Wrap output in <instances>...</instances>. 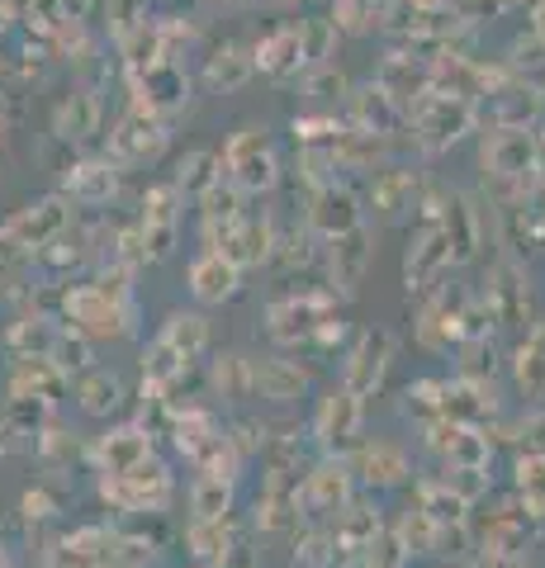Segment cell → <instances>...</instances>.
<instances>
[{"mask_svg": "<svg viewBox=\"0 0 545 568\" xmlns=\"http://www.w3.org/2000/svg\"><path fill=\"white\" fill-rule=\"evenodd\" d=\"M58 493L52 488H29L24 497H20V526L24 530H43L52 517H58Z\"/></svg>", "mask_w": 545, "mask_h": 568, "instance_id": "cell-50", "label": "cell"}, {"mask_svg": "<svg viewBox=\"0 0 545 568\" xmlns=\"http://www.w3.org/2000/svg\"><path fill=\"white\" fill-rule=\"evenodd\" d=\"M365 265H371V233H365V227L332 237L327 242V290L337 298H356Z\"/></svg>", "mask_w": 545, "mask_h": 568, "instance_id": "cell-21", "label": "cell"}, {"mask_svg": "<svg viewBox=\"0 0 545 568\" xmlns=\"http://www.w3.org/2000/svg\"><path fill=\"white\" fill-rule=\"evenodd\" d=\"M371 204L380 219H398L403 209H417V175L413 171H384L371 185Z\"/></svg>", "mask_w": 545, "mask_h": 568, "instance_id": "cell-38", "label": "cell"}, {"mask_svg": "<svg viewBox=\"0 0 545 568\" xmlns=\"http://www.w3.org/2000/svg\"><path fill=\"white\" fill-rule=\"evenodd\" d=\"M390 365H394V336L384 327H371V332H361L356 342H351L346 365H342V384L351 388V394L371 398V394H380Z\"/></svg>", "mask_w": 545, "mask_h": 568, "instance_id": "cell-13", "label": "cell"}, {"mask_svg": "<svg viewBox=\"0 0 545 568\" xmlns=\"http://www.w3.org/2000/svg\"><path fill=\"white\" fill-rule=\"evenodd\" d=\"M532 138L522 129H498L484 142V166L498 175V181H526L532 175Z\"/></svg>", "mask_w": 545, "mask_h": 568, "instance_id": "cell-32", "label": "cell"}, {"mask_svg": "<svg viewBox=\"0 0 545 568\" xmlns=\"http://www.w3.org/2000/svg\"><path fill=\"white\" fill-rule=\"evenodd\" d=\"M48 361L58 365L67 379H81L85 369H95V342H91L85 332H77V327L62 323V336H58V346H52Z\"/></svg>", "mask_w": 545, "mask_h": 568, "instance_id": "cell-41", "label": "cell"}, {"mask_svg": "<svg viewBox=\"0 0 545 568\" xmlns=\"http://www.w3.org/2000/svg\"><path fill=\"white\" fill-rule=\"evenodd\" d=\"M100 503L124 511V517H162L175 497V478H171V465L166 459H148V465H138L129 474H100Z\"/></svg>", "mask_w": 545, "mask_h": 568, "instance_id": "cell-2", "label": "cell"}, {"mask_svg": "<svg viewBox=\"0 0 545 568\" xmlns=\"http://www.w3.org/2000/svg\"><path fill=\"white\" fill-rule=\"evenodd\" d=\"M417 133L422 142H427L432 152H442L451 148L461 133H470V123H474V110H470V100L465 95H422L417 104Z\"/></svg>", "mask_w": 545, "mask_h": 568, "instance_id": "cell-19", "label": "cell"}, {"mask_svg": "<svg viewBox=\"0 0 545 568\" xmlns=\"http://www.w3.org/2000/svg\"><path fill=\"white\" fill-rule=\"evenodd\" d=\"M171 422V446L175 455H185V459H195L209 440H214L223 432V422L214 407H204V403H185V407H175V413L166 417Z\"/></svg>", "mask_w": 545, "mask_h": 568, "instance_id": "cell-30", "label": "cell"}, {"mask_svg": "<svg viewBox=\"0 0 545 568\" xmlns=\"http://www.w3.org/2000/svg\"><path fill=\"white\" fill-rule=\"evenodd\" d=\"M351 469H356V478L371 488H398L413 478L408 455H403L394 440H365V446H356L351 450Z\"/></svg>", "mask_w": 545, "mask_h": 568, "instance_id": "cell-25", "label": "cell"}, {"mask_svg": "<svg viewBox=\"0 0 545 568\" xmlns=\"http://www.w3.org/2000/svg\"><path fill=\"white\" fill-rule=\"evenodd\" d=\"M455 261V252H451V237L442 233L436 223H422L417 227V237L408 242V261H403V280H408V294L417 290H432L436 280H442V271Z\"/></svg>", "mask_w": 545, "mask_h": 568, "instance_id": "cell-22", "label": "cell"}, {"mask_svg": "<svg viewBox=\"0 0 545 568\" xmlns=\"http://www.w3.org/2000/svg\"><path fill=\"white\" fill-rule=\"evenodd\" d=\"M252 77H256V52H252V43H242V39L214 43L209 48V58H204V71H200L204 91H214V95H233Z\"/></svg>", "mask_w": 545, "mask_h": 568, "instance_id": "cell-20", "label": "cell"}, {"mask_svg": "<svg viewBox=\"0 0 545 568\" xmlns=\"http://www.w3.org/2000/svg\"><path fill=\"white\" fill-rule=\"evenodd\" d=\"M190 465H195V474H219V478H233V484H238L242 465H248V455L238 450V440L228 436V426H223V432L209 440V446H204L195 459H190Z\"/></svg>", "mask_w": 545, "mask_h": 568, "instance_id": "cell-42", "label": "cell"}, {"mask_svg": "<svg viewBox=\"0 0 545 568\" xmlns=\"http://www.w3.org/2000/svg\"><path fill=\"white\" fill-rule=\"evenodd\" d=\"M522 455H545V413H532L522 422Z\"/></svg>", "mask_w": 545, "mask_h": 568, "instance_id": "cell-55", "label": "cell"}, {"mask_svg": "<svg viewBox=\"0 0 545 568\" xmlns=\"http://www.w3.org/2000/svg\"><path fill=\"white\" fill-rule=\"evenodd\" d=\"M356 503V469L351 455H319L299 484V511L304 521H337Z\"/></svg>", "mask_w": 545, "mask_h": 568, "instance_id": "cell-4", "label": "cell"}, {"mask_svg": "<svg viewBox=\"0 0 545 568\" xmlns=\"http://www.w3.org/2000/svg\"><path fill=\"white\" fill-rule=\"evenodd\" d=\"M152 455H157V446H152L148 422H124V426H110L104 436H95L91 465H95V474H129L138 465H148Z\"/></svg>", "mask_w": 545, "mask_h": 568, "instance_id": "cell-15", "label": "cell"}, {"mask_svg": "<svg viewBox=\"0 0 545 568\" xmlns=\"http://www.w3.org/2000/svg\"><path fill=\"white\" fill-rule=\"evenodd\" d=\"M327 317H337V294L332 290H299L275 298L266 308V336L275 346H313V336Z\"/></svg>", "mask_w": 545, "mask_h": 568, "instance_id": "cell-5", "label": "cell"}, {"mask_svg": "<svg viewBox=\"0 0 545 568\" xmlns=\"http://www.w3.org/2000/svg\"><path fill=\"white\" fill-rule=\"evenodd\" d=\"M361 559H371V568H403L413 555H408V545H403V536H398V526H384L380 536L371 540V549H365Z\"/></svg>", "mask_w": 545, "mask_h": 568, "instance_id": "cell-49", "label": "cell"}, {"mask_svg": "<svg viewBox=\"0 0 545 568\" xmlns=\"http://www.w3.org/2000/svg\"><path fill=\"white\" fill-rule=\"evenodd\" d=\"M228 436L238 440V450L242 455H266V446H271V426H261V422H233L228 426Z\"/></svg>", "mask_w": 545, "mask_h": 568, "instance_id": "cell-53", "label": "cell"}, {"mask_svg": "<svg viewBox=\"0 0 545 568\" xmlns=\"http://www.w3.org/2000/svg\"><path fill=\"white\" fill-rule=\"evenodd\" d=\"M304 95H313V100H346L351 85L337 71V62H323V67H313L304 77Z\"/></svg>", "mask_w": 545, "mask_h": 568, "instance_id": "cell-52", "label": "cell"}, {"mask_svg": "<svg viewBox=\"0 0 545 568\" xmlns=\"http://www.w3.org/2000/svg\"><path fill=\"white\" fill-rule=\"evenodd\" d=\"M0 129H6V114H0Z\"/></svg>", "mask_w": 545, "mask_h": 568, "instance_id": "cell-62", "label": "cell"}, {"mask_svg": "<svg viewBox=\"0 0 545 568\" xmlns=\"http://www.w3.org/2000/svg\"><path fill=\"white\" fill-rule=\"evenodd\" d=\"M0 568H10V555H6V545H0Z\"/></svg>", "mask_w": 545, "mask_h": 568, "instance_id": "cell-60", "label": "cell"}, {"mask_svg": "<svg viewBox=\"0 0 545 568\" xmlns=\"http://www.w3.org/2000/svg\"><path fill=\"white\" fill-rule=\"evenodd\" d=\"M304 227L313 237H342V233H356L365 227V209H361V194L351 190L346 181H327L319 190H309V204H304Z\"/></svg>", "mask_w": 545, "mask_h": 568, "instance_id": "cell-10", "label": "cell"}, {"mask_svg": "<svg viewBox=\"0 0 545 568\" xmlns=\"http://www.w3.org/2000/svg\"><path fill=\"white\" fill-rule=\"evenodd\" d=\"M517 493L522 503L545 517V455H522L517 459Z\"/></svg>", "mask_w": 545, "mask_h": 568, "instance_id": "cell-46", "label": "cell"}, {"mask_svg": "<svg viewBox=\"0 0 545 568\" xmlns=\"http://www.w3.org/2000/svg\"><path fill=\"white\" fill-rule=\"evenodd\" d=\"M190 568H209V564H190Z\"/></svg>", "mask_w": 545, "mask_h": 568, "instance_id": "cell-61", "label": "cell"}, {"mask_svg": "<svg viewBox=\"0 0 545 568\" xmlns=\"http://www.w3.org/2000/svg\"><path fill=\"white\" fill-rule=\"evenodd\" d=\"M58 336H62V317L24 313V317H14V323L6 327V351L10 355H52Z\"/></svg>", "mask_w": 545, "mask_h": 568, "instance_id": "cell-34", "label": "cell"}, {"mask_svg": "<svg viewBox=\"0 0 545 568\" xmlns=\"http://www.w3.org/2000/svg\"><path fill=\"white\" fill-rule=\"evenodd\" d=\"M384 530V517H380V507H365V503H351L337 526H332V536H337V549H342V559H361L365 549H371V540Z\"/></svg>", "mask_w": 545, "mask_h": 568, "instance_id": "cell-36", "label": "cell"}, {"mask_svg": "<svg viewBox=\"0 0 545 568\" xmlns=\"http://www.w3.org/2000/svg\"><path fill=\"white\" fill-rule=\"evenodd\" d=\"M275 242H280V233H275L271 213H248V219L233 227V237H228L223 252L233 256L242 271H256V265H271L275 261Z\"/></svg>", "mask_w": 545, "mask_h": 568, "instance_id": "cell-26", "label": "cell"}, {"mask_svg": "<svg viewBox=\"0 0 545 568\" xmlns=\"http://www.w3.org/2000/svg\"><path fill=\"white\" fill-rule=\"evenodd\" d=\"M166 142H171V123L162 114L129 104L124 119H119L110 129V138H104V156H110L114 166L133 171V166H148V162H162Z\"/></svg>", "mask_w": 545, "mask_h": 568, "instance_id": "cell-6", "label": "cell"}, {"mask_svg": "<svg viewBox=\"0 0 545 568\" xmlns=\"http://www.w3.org/2000/svg\"><path fill=\"white\" fill-rule=\"evenodd\" d=\"M427 81H432L427 71H422L413 58H403V52H394V58L380 67V77H375L380 91H390L398 104L408 100V95H427Z\"/></svg>", "mask_w": 545, "mask_h": 568, "instance_id": "cell-40", "label": "cell"}, {"mask_svg": "<svg viewBox=\"0 0 545 568\" xmlns=\"http://www.w3.org/2000/svg\"><path fill=\"white\" fill-rule=\"evenodd\" d=\"M185 507H190V521H228L238 507V484L219 474H195L185 488Z\"/></svg>", "mask_w": 545, "mask_h": 568, "instance_id": "cell-31", "label": "cell"}, {"mask_svg": "<svg viewBox=\"0 0 545 568\" xmlns=\"http://www.w3.org/2000/svg\"><path fill=\"white\" fill-rule=\"evenodd\" d=\"M337 536H332L327 526H319V521H309L304 530L294 536V549H290V564L294 568H332L337 564Z\"/></svg>", "mask_w": 545, "mask_h": 568, "instance_id": "cell-39", "label": "cell"}, {"mask_svg": "<svg viewBox=\"0 0 545 568\" xmlns=\"http://www.w3.org/2000/svg\"><path fill=\"white\" fill-rule=\"evenodd\" d=\"M152 20V0H110V14H104V29H110V39H129V33Z\"/></svg>", "mask_w": 545, "mask_h": 568, "instance_id": "cell-47", "label": "cell"}, {"mask_svg": "<svg viewBox=\"0 0 545 568\" xmlns=\"http://www.w3.org/2000/svg\"><path fill=\"white\" fill-rule=\"evenodd\" d=\"M33 455H39V465L48 474H67L72 465H81V459H91V446H81L77 432H67V426L58 422H48L39 440H33Z\"/></svg>", "mask_w": 545, "mask_h": 568, "instance_id": "cell-37", "label": "cell"}, {"mask_svg": "<svg viewBox=\"0 0 545 568\" xmlns=\"http://www.w3.org/2000/svg\"><path fill=\"white\" fill-rule=\"evenodd\" d=\"M110 14V0H67V20H81V24H104Z\"/></svg>", "mask_w": 545, "mask_h": 568, "instance_id": "cell-54", "label": "cell"}, {"mask_svg": "<svg viewBox=\"0 0 545 568\" xmlns=\"http://www.w3.org/2000/svg\"><path fill=\"white\" fill-rule=\"evenodd\" d=\"M252 369H256V403L290 407L309 394V369L299 361H285V355H252Z\"/></svg>", "mask_w": 545, "mask_h": 568, "instance_id": "cell-24", "label": "cell"}, {"mask_svg": "<svg viewBox=\"0 0 545 568\" xmlns=\"http://www.w3.org/2000/svg\"><path fill=\"white\" fill-rule=\"evenodd\" d=\"M129 104H138V110H152V114H162L166 123L175 119L190 104V77H185V67H175V62H162V67H152L143 71V77H133L129 81Z\"/></svg>", "mask_w": 545, "mask_h": 568, "instance_id": "cell-16", "label": "cell"}, {"mask_svg": "<svg viewBox=\"0 0 545 568\" xmlns=\"http://www.w3.org/2000/svg\"><path fill=\"white\" fill-rule=\"evenodd\" d=\"M48 129H52L58 142H67V148H85V142H95L100 129H104V100H100L95 85H72V91L52 104Z\"/></svg>", "mask_w": 545, "mask_h": 568, "instance_id": "cell-12", "label": "cell"}, {"mask_svg": "<svg viewBox=\"0 0 545 568\" xmlns=\"http://www.w3.org/2000/svg\"><path fill=\"white\" fill-rule=\"evenodd\" d=\"M209 394L219 403H256V369L248 351H223L209 361Z\"/></svg>", "mask_w": 545, "mask_h": 568, "instance_id": "cell-27", "label": "cell"}, {"mask_svg": "<svg viewBox=\"0 0 545 568\" xmlns=\"http://www.w3.org/2000/svg\"><path fill=\"white\" fill-rule=\"evenodd\" d=\"M238 530L233 517L228 521H190L185 526V555L190 564H209V568H228V559L238 555Z\"/></svg>", "mask_w": 545, "mask_h": 568, "instance_id": "cell-29", "label": "cell"}, {"mask_svg": "<svg viewBox=\"0 0 545 568\" xmlns=\"http://www.w3.org/2000/svg\"><path fill=\"white\" fill-rule=\"evenodd\" d=\"M72 398H77V407H81L85 417L110 422V417H119L129 407V384H124L119 369L95 365V369H85V375L72 384Z\"/></svg>", "mask_w": 545, "mask_h": 568, "instance_id": "cell-23", "label": "cell"}, {"mask_svg": "<svg viewBox=\"0 0 545 568\" xmlns=\"http://www.w3.org/2000/svg\"><path fill=\"white\" fill-rule=\"evenodd\" d=\"M185 290H190V298H195L200 308H223V304H233V298L242 294V265L228 252L204 246V252L185 265Z\"/></svg>", "mask_w": 545, "mask_h": 568, "instance_id": "cell-11", "label": "cell"}, {"mask_svg": "<svg viewBox=\"0 0 545 568\" xmlns=\"http://www.w3.org/2000/svg\"><path fill=\"white\" fill-rule=\"evenodd\" d=\"M337 33H371L380 29V0H332Z\"/></svg>", "mask_w": 545, "mask_h": 568, "instance_id": "cell-45", "label": "cell"}, {"mask_svg": "<svg viewBox=\"0 0 545 568\" xmlns=\"http://www.w3.org/2000/svg\"><path fill=\"white\" fill-rule=\"evenodd\" d=\"M200 39V24L190 20V14H162V48H166V62L181 67L185 48H195Z\"/></svg>", "mask_w": 545, "mask_h": 568, "instance_id": "cell-48", "label": "cell"}, {"mask_svg": "<svg viewBox=\"0 0 545 568\" xmlns=\"http://www.w3.org/2000/svg\"><path fill=\"white\" fill-rule=\"evenodd\" d=\"M346 114H351V129H361V133H394L398 123H403V110H398V100L390 91H380V85H361V91H351L346 95Z\"/></svg>", "mask_w": 545, "mask_h": 568, "instance_id": "cell-28", "label": "cell"}, {"mask_svg": "<svg viewBox=\"0 0 545 568\" xmlns=\"http://www.w3.org/2000/svg\"><path fill=\"white\" fill-rule=\"evenodd\" d=\"M185 194L175 190L171 181H157V185H148L143 190V200H138V233H143V242H148V256H152V265L157 261H166L171 252H175V237H181V213H185Z\"/></svg>", "mask_w": 545, "mask_h": 568, "instance_id": "cell-9", "label": "cell"}, {"mask_svg": "<svg viewBox=\"0 0 545 568\" xmlns=\"http://www.w3.org/2000/svg\"><path fill=\"white\" fill-rule=\"evenodd\" d=\"M72 388V379L62 375L58 365L48 361V355H14V365H10V375H6V394L14 403H62V394Z\"/></svg>", "mask_w": 545, "mask_h": 568, "instance_id": "cell-17", "label": "cell"}, {"mask_svg": "<svg viewBox=\"0 0 545 568\" xmlns=\"http://www.w3.org/2000/svg\"><path fill=\"white\" fill-rule=\"evenodd\" d=\"M72 219H77V204L67 200L62 190H52V194H43V200H29L24 209H14L0 227H6V237L20 246V256L29 261V256H39L43 246L58 242L67 227H72Z\"/></svg>", "mask_w": 545, "mask_h": 568, "instance_id": "cell-7", "label": "cell"}, {"mask_svg": "<svg viewBox=\"0 0 545 568\" xmlns=\"http://www.w3.org/2000/svg\"><path fill=\"white\" fill-rule=\"evenodd\" d=\"M14 6H20V0H14Z\"/></svg>", "mask_w": 545, "mask_h": 568, "instance_id": "cell-63", "label": "cell"}, {"mask_svg": "<svg viewBox=\"0 0 545 568\" xmlns=\"http://www.w3.org/2000/svg\"><path fill=\"white\" fill-rule=\"evenodd\" d=\"M157 336H162V342L181 355V361L195 365L200 355L209 351V317L195 313V308H175V313H166V323L157 327Z\"/></svg>", "mask_w": 545, "mask_h": 568, "instance_id": "cell-35", "label": "cell"}, {"mask_svg": "<svg viewBox=\"0 0 545 568\" xmlns=\"http://www.w3.org/2000/svg\"><path fill=\"white\" fill-rule=\"evenodd\" d=\"M119 181H124V166H114L110 156H81V162L67 166L62 175V194L77 209H104L119 194Z\"/></svg>", "mask_w": 545, "mask_h": 568, "instance_id": "cell-18", "label": "cell"}, {"mask_svg": "<svg viewBox=\"0 0 545 568\" xmlns=\"http://www.w3.org/2000/svg\"><path fill=\"white\" fill-rule=\"evenodd\" d=\"M223 152H214V148H195V152H185L181 162H175V171H171V185L185 194L190 204H200L209 190H214L219 181H223Z\"/></svg>", "mask_w": 545, "mask_h": 568, "instance_id": "cell-33", "label": "cell"}, {"mask_svg": "<svg viewBox=\"0 0 545 568\" xmlns=\"http://www.w3.org/2000/svg\"><path fill=\"white\" fill-rule=\"evenodd\" d=\"M58 317H62L67 327L85 332L91 342H124V336L138 332V308L114 304V298L104 294L95 280L67 284V290H62V313H58Z\"/></svg>", "mask_w": 545, "mask_h": 568, "instance_id": "cell-3", "label": "cell"}, {"mask_svg": "<svg viewBox=\"0 0 545 568\" xmlns=\"http://www.w3.org/2000/svg\"><path fill=\"white\" fill-rule=\"evenodd\" d=\"M204 6H242V0H204Z\"/></svg>", "mask_w": 545, "mask_h": 568, "instance_id": "cell-59", "label": "cell"}, {"mask_svg": "<svg viewBox=\"0 0 545 568\" xmlns=\"http://www.w3.org/2000/svg\"><path fill=\"white\" fill-rule=\"evenodd\" d=\"M517 384L532 398H545V327H536L526 336V346L517 355Z\"/></svg>", "mask_w": 545, "mask_h": 568, "instance_id": "cell-44", "label": "cell"}, {"mask_svg": "<svg viewBox=\"0 0 545 568\" xmlns=\"http://www.w3.org/2000/svg\"><path fill=\"white\" fill-rule=\"evenodd\" d=\"M361 422H365V398L351 394L346 384H337L313 403L309 436L319 440L323 455H351V446H356V436H361Z\"/></svg>", "mask_w": 545, "mask_h": 568, "instance_id": "cell-8", "label": "cell"}, {"mask_svg": "<svg viewBox=\"0 0 545 568\" xmlns=\"http://www.w3.org/2000/svg\"><path fill=\"white\" fill-rule=\"evenodd\" d=\"M342 568H371V559H346Z\"/></svg>", "mask_w": 545, "mask_h": 568, "instance_id": "cell-58", "label": "cell"}, {"mask_svg": "<svg viewBox=\"0 0 545 568\" xmlns=\"http://www.w3.org/2000/svg\"><path fill=\"white\" fill-rule=\"evenodd\" d=\"M10 261H24V256H20V246L6 237V227H0V265H10Z\"/></svg>", "mask_w": 545, "mask_h": 568, "instance_id": "cell-57", "label": "cell"}, {"mask_svg": "<svg viewBox=\"0 0 545 568\" xmlns=\"http://www.w3.org/2000/svg\"><path fill=\"white\" fill-rule=\"evenodd\" d=\"M48 52H58V58H62V62H72V67H85V62H91V52H95L91 24H81V20H62V29L52 33Z\"/></svg>", "mask_w": 545, "mask_h": 568, "instance_id": "cell-43", "label": "cell"}, {"mask_svg": "<svg viewBox=\"0 0 545 568\" xmlns=\"http://www.w3.org/2000/svg\"><path fill=\"white\" fill-rule=\"evenodd\" d=\"M223 171L248 200L256 194H271L280 185V156H275V142H271V129L266 123H242L223 138Z\"/></svg>", "mask_w": 545, "mask_h": 568, "instance_id": "cell-1", "label": "cell"}, {"mask_svg": "<svg viewBox=\"0 0 545 568\" xmlns=\"http://www.w3.org/2000/svg\"><path fill=\"white\" fill-rule=\"evenodd\" d=\"M14 14H20V6H14V0H0V39H6V33H10Z\"/></svg>", "mask_w": 545, "mask_h": 568, "instance_id": "cell-56", "label": "cell"}, {"mask_svg": "<svg viewBox=\"0 0 545 568\" xmlns=\"http://www.w3.org/2000/svg\"><path fill=\"white\" fill-rule=\"evenodd\" d=\"M332 43H337V24L332 20H304V58H309V71L332 62ZM304 71V77H309Z\"/></svg>", "mask_w": 545, "mask_h": 568, "instance_id": "cell-51", "label": "cell"}, {"mask_svg": "<svg viewBox=\"0 0 545 568\" xmlns=\"http://www.w3.org/2000/svg\"><path fill=\"white\" fill-rule=\"evenodd\" d=\"M252 52H256V71L266 81H299L309 71V58H304V20H280L275 29H266L252 43Z\"/></svg>", "mask_w": 545, "mask_h": 568, "instance_id": "cell-14", "label": "cell"}]
</instances>
